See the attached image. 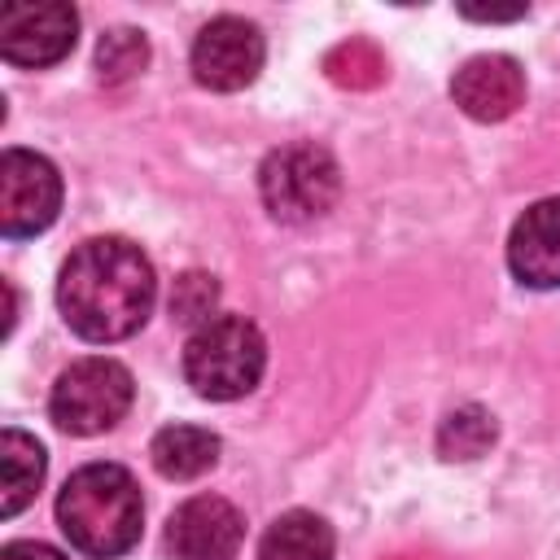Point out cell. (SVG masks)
<instances>
[{
	"mask_svg": "<svg viewBox=\"0 0 560 560\" xmlns=\"http://www.w3.org/2000/svg\"><path fill=\"white\" fill-rule=\"evenodd\" d=\"M153 267L127 236H92L83 241L57 280L61 319L83 341H122L131 337L153 311Z\"/></svg>",
	"mask_w": 560,
	"mask_h": 560,
	"instance_id": "cell-1",
	"label": "cell"
},
{
	"mask_svg": "<svg viewBox=\"0 0 560 560\" xmlns=\"http://www.w3.org/2000/svg\"><path fill=\"white\" fill-rule=\"evenodd\" d=\"M57 525L74 551L92 560H114L140 542L144 499L127 468L83 464L57 494Z\"/></svg>",
	"mask_w": 560,
	"mask_h": 560,
	"instance_id": "cell-2",
	"label": "cell"
},
{
	"mask_svg": "<svg viewBox=\"0 0 560 560\" xmlns=\"http://www.w3.org/2000/svg\"><path fill=\"white\" fill-rule=\"evenodd\" d=\"M267 368V341L245 315H214L184 346V376L210 402L245 398Z\"/></svg>",
	"mask_w": 560,
	"mask_h": 560,
	"instance_id": "cell-3",
	"label": "cell"
},
{
	"mask_svg": "<svg viewBox=\"0 0 560 560\" xmlns=\"http://www.w3.org/2000/svg\"><path fill=\"white\" fill-rule=\"evenodd\" d=\"M258 192L271 219L280 223H311L332 210L341 192V171L328 149L319 144H284L271 149L258 166Z\"/></svg>",
	"mask_w": 560,
	"mask_h": 560,
	"instance_id": "cell-4",
	"label": "cell"
},
{
	"mask_svg": "<svg viewBox=\"0 0 560 560\" xmlns=\"http://www.w3.org/2000/svg\"><path fill=\"white\" fill-rule=\"evenodd\" d=\"M131 372L118 363V359H105V354H92V359H79L70 363L52 394H48V416L61 433H74V438H92V433H105L114 429L127 407H131Z\"/></svg>",
	"mask_w": 560,
	"mask_h": 560,
	"instance_id": "cell-5",
	"label": "cell"
},
{
	"mask_svg": "<svg viewBox=\"0 0 560 560\" xmlns=\"http://www.w3.org/2000/svg\"><path fill=\"white\" fill-rule=\"evenodd\" d=\"M61 210V175L44 153L4 149L0 158V232L35 236Z\"/></svg>",
	"mask_w": 560,
	"mask_h": 560,
	"instance_id": "cell-6",
	"label": "cell"
},
{
	"mask_svg": "<svg viewBox=\"0 0 560 560\" xmlns=\"http://www.w3.org/2000/svg\"><path fill=\"white\" fill-rule=\"evenodd\" d=\"M262 35L245 18H210L192 39V79L210 92H241L262 70Z\"/></svg>",
	"mask_w": 560,
	"mask_h": 560,
	"instance_id": "cell-7",
	"label": "cell"
},
{
	"mask_svg": "<svg viewBox=\"0 0 560 560\" xmlns=\"http://www.w3.org/2000/svg\"><path fill=\"white\" fill-rule=\"evenodd\" d=\"M79 18L61 0L39 4H9L0 13V52L13 66H52L74 48Z\"/></svg>",
	"mask_w": 560,
	"mask_h": 560,
	"instance_id": "cell-8",
	"label": "cell"
},
{
	"mask_svg": "<svg viewBox=\"0 0 560 560\" xmlns=\"http://www.w3.org/2000/svg\"><path fill=\"white\" fill-rule=\"evenodd\" d=\"M241 538H245V521L219 494H192L166 521L171 560H232Z\"/></svg>",
	"mask_w": 560,
	"mask_h": 560,
	"instance_id": "cell-9",
	"label": "cell"
},
{
	"mask_svg": "<svg viewBox=\"0 0 560 560\" xmlns=\"http://www.w3.org/2000/svg\"><path fill=\"white\" fill-rule=\"evenodd\" d=\"M455 105L477 122H499L525 101V70L508 52L468 57L451 79Z\"/></svg>",
	"mask_w": 560,
	"mask_h": 560,
	"instance_id": "cell-10",
	"label": "cell"
},
{
	"mask_svg": "<svg viewBox=\"0 0 560 560\" xmlns=\"http://www.w3.org/2000/svg\"><path fill=\"white\" fill-rule=\"evenodd\" d=\"M508 267L529 289H560V197L534 201L512 223Z\"/></svg>",
	"mask_w": 560,
	"mask_h": 560,
	"instance_id": "cell-11",
	"label": "cell"
},
{
	"mask_svg": "<svg viewBox=\"0 0 560 560\" xmlns=\"http://www.w3.org/2000/svg\"><path fill=\"white\" fill-rule=\"evenodd\" d=\"M149 459L166 481H192L219 464V438L201 424H166L153 433Z\"/></svg>",
	"mask_w": 560,
	"mask_h": 560,
	"instance_id": "cell-12",
	"label": "cell"
},
{
	"mask_svg": "<svg viewBox=\"0 0 560 560\" xmlns=\"http://www.w3.org/2000/svg\"><path fill=\"white\" fill-rule=\"evenodd\" d=\"M39 481H44V446L22 429H4L0 433V512L18 516L35 499Z\"/></svg>",
	"mask_w": 560,
	"mask_h": 560,
	"instance_id": "cell-13",
	"label": "cell"
},
{
	"mask_svg": "<svg viewBox=\"0 0 560 560\" xmlns=\"http://www.w3.org/2000/svg\"><path fill=\"white\" fill-rule=\"evenodd\" d=\"M258 560H332V529L324 516L293 508L267 525Z\"/></svg>",
	"mask_w": 560,
	"mask_h": 560,
	"instance_id": "cell-14",
	"label": "cell"
},
{
	"mask_svg": "<svg viewBox=\"0 0 560 560\" xmlns=\"http://www.w3.org/2000/svg\"><path fill=\"white\" fill-rule=\"evenodd\" d=\"M144 61H149V39L140 31H131V26H118V31L101 35V44H96V74H101V83L136 79L144 70Z\"/></svg>",
	"mask_w": 560,
	"mask_h": 560,
	"instance_id": "cell-15",
	"label": "cell"
},
{
	"mask_svg": "<svg viewBox=\"0 0 560 560\" xmlns=\"http://www.w3.org/2000/svg\"><path fill=\"white\" fill-rule=\"evenodd\" d=\"M494 442V420L481 407H459L438 429V451L446 459H477Z\"/></svg>",
	"mask_w": 560,
	"mask_h": 560,
	"instance_id": "cell-16",
	"label": "cell"
},
{
	"mask_svg": "<svg viewBox=\"0 0 560 560\" xmlns=\"http://www.w3.org/2000/svg\"><path fill=\"white\" fill-rule=\"evenodd\" d=\"M214 302H219L214 276H206V271H184V276L175 280V289H171V319L201 328V324L214 319Z\"/></svg>",
	"mask_w": 560,
	"mask_h": 560,
	"instance_id": "cell-17",
	"label": "cell"
},
{
	"mask_svg": "<svg viewBox=\"0 0 560 560\" xmlns=\"http://www.w3.org/2000/svg\"><path fill=\"white\" fill-rule=\"evenodd\" d=\"M0 560H66V556L57 547H48V542H9L0 551Z\"/></svg>",
	"mask_w": 560,
	"mask_h": 560,
	"instance_id": "cell-18",
	"label": "cell"
},
{
	"mask_svg": "<svg viewBox=\"0 0 560 560\" xmlns=\"http://www.w3.org/2000/svg\"><path fill=\"white\" fill-rule=\"evenodd\" d=\"M464 18H477V22H512V18H525V4H512V9H464Z\"/></svg>",
	"mask_w": 560,
	"mask_h": 560,
	"instance_id": "cell-19",
	"label": "cell"
}]
</instances>
